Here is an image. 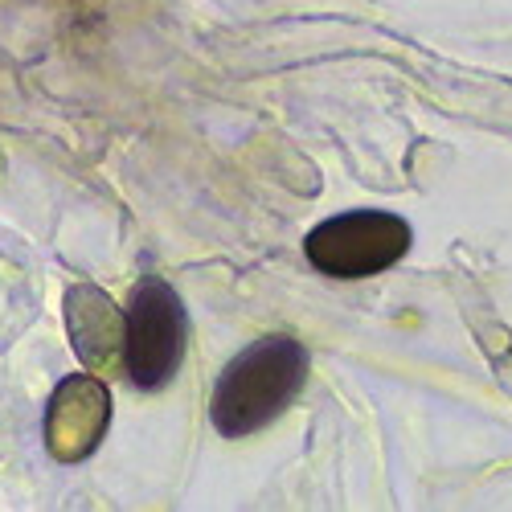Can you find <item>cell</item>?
I'll return each instance as SVG.
<instances>
[{
    "label": "cell",
    "mask_w": 512,
    "mask_h": 512,
    "mask_svg": "<svg viewBox=\"0 0 512 512\" xmlns=\"http://www.w3.org/2000/svg\"><path fill=\"white\" fill-rule=\"evenodd\" d=\"M308 381V349L295 336H259L213 381L209 422L222 439L259 435L287 406L304 394Z\"/></svg>",
    "instance_id": "1"
},
{
    "label": "cell",
    "mask_w": 512,
    "mask_h": 512,
    "mask_svg": "<svg viewBox=\"0 0 512 512\" xmlns=\"http://www.w3.org/2000/svg\"><path fill=\"white\" fill-rule=\"evenodd\" d=\"M410 222L386 209H353L320 222L304 238L308 263L328 279H365L394 267L410 250Z\"/></svg>",
    "instance_id": "3"
},
{
    "label": "cell",
    "mask_w": 512,
    "mask_h": 512,
    "mask_svg": "<svg viewBox=\"0 0 512 512\" xmlns=\"http://www.w3.org/2000/svg\"><path fill=\"white\" fill-rule=\"evenodd\" d=\"M66 324H70V340L78 345L82 361H107L115 353V345H123V320L115 316L111 300H103V295L95 287H70L66 295Z\"/></svg>",
    "instance_id": "4"
},
{
    "label": "cell",
    "mask_w": 512,
    "mask_h": 512,
    "mask_svg": "<svg viewBox=\"0 0 512 512\" xmlns=\"http://www.w3.org/2000/svg\"><path fill=\"white\" fill-rule=\"evenodd\" d=\"M189 312L177 287L160 275H140L123 316V369L127 381L144 394H156L185 365Z\"/></svg>",
    "instance_id": "2"
}]
</instances>
